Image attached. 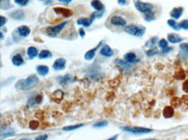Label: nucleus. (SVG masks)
I'll return each instance as SVG.
<instances>
[{"label":"nucleus","instance_id":"423d86ee","mask_svg":"<svg viewBox=\"0 0 188 140\" xmlns=\"http://www.w3.org/2000/svg\"><path fill=\"white\" fill-rule=\"evenodd\" d=\"M121 129L126 131L128 132H132V133H135V134H142V133H149L152 131L151 129H148V128H143V127H136V126H125V127H121Z\"/></svg>","mask_w":188,"mask_h":140},{"label":"nucleus","instance_id":"4c0bfd02","mask_svg":"<svg viewBox=\"0 0 188 140\" xmlns=\"http://www.w3.org/2000/svg\"><path fill=\"white\" fill-rule=\"evenodd\" d=\"M79 35H80L82 37H84V36H85V31H84V29L82 28L79 29Z\"/></svg>","mask_w":188,"mask_h":140},{"label":"nucleus","instance_id":"20e7f679","mask_svg":"<svg viewBox=\"0 0 188 140\" xmlns=\"http://www.w3.org/2000/svg\"><path fill=\"white\" fill-rule=\"evenodd\" d=\"M134 5H135V8L138 11L142 12L144 14L152 12L153 9H154V5L152 4H150V3H144V2H141V1H135L134 2Z\"/></svg>","mask_w":188,"mask_h":140},{"label":"nucleus","instance_id":"5701e85b","mask_svg":"<svg viewBox=\"0 0 188 140\" xmlns=\"http://www.w3.org/2000/svg\"><path fill=\"white\" fill-rule=\"evenodd\" d=\"M51 56V53L49 50H45L41 51L40 53H39V55H38V57L40 59H47V58H50Z\"/></svg>","mask_w":188,"mask_h":140},{"label":"nucleus","instance_id":"393cba45","mask_svg":"<svg viewBox=\"0 0 188 140\" xmlns=\"http://www.w3.org/2000/svg\"><path fill=\"white\" fill-rule=\"evenodd\" d=\"M144 18H145V20H147L148 22H150V21H152V20H154V19H155L154 13L153 11H152V12H149V13H147V14H145Z\"/></svg>","mask_w":188,"mask_h":140},{"label":"nucleus","instance_id":"2f4dec72","mask_svg":"<svg viewBox=\"0 0 188 140\" xmlns=\"http://www.w3.org/2000/svg\"><path fill=\"white\" fill-rule=\"evenodd\" d=\"M108 125V121H106V120H103V121H101V122H99V123H96L95 125H94V127H96V128H98V127H104V126H106Z\"/></svg>","mask_w":188,"mask_h":140},{"label":"nucleus","instance_id":"c85d7f7f","mask_svg":"<svg viewBox=\"0 0 188 140\" xmlns=\"http://www.w3.org/2000/svg\"><path fill=\"white\" fill-rule=\"evenodd\" d=\"M38 126H39V123H38L37 121H36V120H32V121L30 123V128L31 130L37 129Z\"/></svg>","mask_w":188,"mask_h":140},{"label":"nucleus","instance_id":"aec40b11","mask_svg":"<svg viewBox=\"0 0 188 140\" xmlns=\"http://www.w3.org/2000/svg\"><path fill=\"white\" fill-rule=\"evenodd\" d=\"M11 16H12V18L16 19V20H22L24 18V13H23V11L18 10V11H14Z\"/></svg>","mask_w":188,"mask_h":140},{"label":"nucleus","instance_id":"58836bf2","mask_svg":"<svg viewBox=\"0 0 188 140\" xmlns=\"http://www.w3.org/2000/svg\"><path fill=\"white\" fill-rule=\"evenodd\" d=\"M118 4L120 5H126L127 4V0H118Z\"/></svg>","mask_w":188,"mask_h":140},{"label":"nucleus","instance_id":"f03ea898","mask_svg":"<svg viewBox=\"0 0 188 140\" xmlns=\"http://www.w3.org/2000/svg\"><path fill=\"white\" fill-rule=\"evenodd\" d=\"M125 31L127 34L134 36H143V34L145 33L146 29H145V27L140 26V25L131 24V25H128L126 27Z\"/></svg>","mask_w":188,"mask_h":140},{"label":"nucleus","instance_id":"473e14b6","mask_svg":"<svg viewBox=\"0 0 188 140\" xmlns=\"http://www.w3.org/2000/svg\"><path fill=\"white\" fill-rule=\"evenodd\" d=\"M158 54V51L156 50L155 49H152V50H149L148 51H147V55L148 56H153L154 55Z\"/></svg>","mask_w":188,"mask_h":140},{"label":"nucleus","instance_id":"9d476101","mask_svg":"<svg viewBox=\"0 0 188 140\" xmlns=\"http://www.w3.org/2000/svg\"><path fill=\"white\" fill-rule=\"evenodd\" d=\"M100 54L105 57H111L114 55V51L111 50V48L108 45H104L100 50Z\"/></svg>","mask_w":188,"mask_h":140},{"label":"nucleus","instance_id":"2eb2a0df","mask_svg":"<svg viewBox=\"0 0 188 140\" xmlns=\"http://www.w3.org/2000/svg\"><path fill=\"white\" fill-rule=\"evenodd\" d=\"M124 59L127 63H134L137 62V56L134 53H127L125 56H124Z\"/></svg>","mask_w":188,"mask_h":140},{"label":"nucleus","instance_id":"412c9836","mask_svg":"<svg viewBox=\"0 0 188 140\" xmlns=\"http://www.w3.org/2000/svg\"><path fill=\"white\" fill-rule=\"evenodd\" d=\"M37 73L42 76H44L49 73V67L47 66H38L37 67Z\"/></svg>","mask_w":188,"mask_h":140},{"label":"nucleus","instance_id":"f704fd0d","mask_svg":"<svg viewBox=\"0 0 188 140\" xmlns=\"http://www.w3.org/2000/svg\"><path fill=\"white\" fill-rule=\"evenodd\" d=\"M183 90L186 92V93H188V80H186L183 84Z\"/></svg>","mask_w":188,"mask_h":140},{"label":"nucleus","instance_id":"a878e982","mask_svg":"<svg viewBox=\"0 0 188 140\" xmlns=\"http://www.w3.org/2000/svg\"><path fill=\"white\" fill-rule=\"evenodd\" d=\"M83 125H70V126H66V127H63V131H73V130L78 129L82 127Z\"/></svg>","mask_w":188,"mask_h":140},{"label":"nucleus","instance_id":"f8f14e48","mask_svg":"<svg viewBox=\"0 0 188 140\" xmlns=\"http://www.w3.org/2000/svg\"><path fill=\"white\" fill-rule=\"evenodd\" d=\"M184 11V9L182 7H176V8H173L172 11L170 13V16L174 19H179V17L182 16V13Z\"/></svg>","mask_w":188,"mask_h":140},{"label":"nucleus","instance_id":"79ce46f5","mask_svg":"<svg viewBox=\"0 0 188 140\" xmlns=\"http://www.w3.org/2000/svg\"><path fill=\"white\" fill-rule=\"evenodd\" d=\"M117 137H118V136L116 135V136H114V137H113V138H109V139H108V140H116Z\"/></svg>","mask_w":188,"mask_h":140},{"label":"nucleus","instance_id":"cd10ccee","mask_svg":"<svg viewBox=\"0 0 188 140\" xmlns=\"http://www.w3.org/2000/svg\"><path fill=\"white\" fill-rule=\"evenodd\" d=\"M167 46H168V43H167L166 40L165 39L160 40V42H159V47H160V48H161V49L163 50V49L167 48Z\"/></svg>","mask_w":188,"mask_h":140},{"label":"nucleus","instance_id":"7ed1b4c3","mask_svg":"<svg viewBox=\"0 0 188 140\" xmlns=\"http://www.w3.org/2000/svg\"><path fill=\"white\" fill-rule=\"evenodd\" d=\"M68 22H61L60 24H57L56 26L53 27H49L46 29V33L49 35V36H57L58 34L60 33L62 30H63V29H65V27L68 25Z\"/></svg>","mask_w":188,"mask_h":140},{"label":"nucleus","instance_id":"39448f33","mask_svg":"<svg viewBox=\"0 0 188 140\" xmlns=\"http://www.w3.org/2000/svg\"><path fill=\"white\" fill-rule=\"evenodd\" d=\"M98 12H99V11L92 13L91 17H89V18H87V17L79 18V19L77 20V24L82 25V26H84V27H89L92 24V22H94V20H95L96 17H99L98 16H96V15H98Z\"/></svg>","mask_w":188,"mask_h":140},{"label":"nucleus","instance_id":"a211bd4d","mask_svg":"<svg viewBox=\"0 0 188 140\" xmlns=\"http://www.w3.org/2000/svg\"><path fill=\"white\" fill-rule=\"evenodd\" d=\"M174 114V110L172 107H165L163 110V116L165 118H172Z\"/></svg>","mask_w":188,"mask_h":140},{"label":"nucleus","instance_id":"f3484780","mask_svg":"<svg viewBox=\"0 0 188 140\" xmlns=\"http://www.w3.org/2000/svg\"><path fill=\"white\" fill-rule=\"evenodd\" d=\"M91 6L97 11H102L104 9V5L100 0H92Z\"/></svg>","mask_w":188,"mask_h":140},{"label":"nucleus","instance_id":"4468645a","mask_svg":"<svg viewBox=\"0 0 188 140\" xmlns=\"http://www.w3.org/2000/svg\"><path fill=\"white\" fill-rule=\"evenodd\" d=\"M101 43H100L97 45L95 49H92V50H89L88 52H86L84 57H85V59L87 60V61H90V60H92V59L95 57V56H96V50L99 48V47H100Z\"/></svg>","mask_w":188,"mask_h":140},{"label":"nucleus","instance_id":"e433bc0d","mask_svg":"<svg viewBox=\"0 0 188 140\" xmlns=\"http://www.w3.org/2000/svg\"><path fill=\"white\" fill-rule=\"evenodd\" d=\"M47 138H48L47 135H41L39 137H37L36 140H47Z\"/></svg>","mask_w":188,"mask_h":140},{"label":"nucleus","instance_id":"c756f323","mask_svg":"<svg viewBox=\"0 0 188 140\" xmlns=\"http://www.w3.org/2000/svg\"><path fill=\"white\" fill-rule=\"evenodd\" d=\"M179 26L180 29H188V20H183L182 22L179 23Z\"/></svg>","mask_w":188,"mask_h":140},{"label":"nucleus","instance_id":"ea45409f","mask_svg":"<svg viewBox=\"0 0 188 140\" xmlns=\"http://www.w3.org/2000/svg\"><path fill=\"white\" fill-rule=\"evenodd\" d=\"M172 50V48H168V47H167V48H165V49H163V50H162V53L165 54V53H167V52L171 51Z\"/></svg>","mask_w":188,"mask_h":140},{"label":"nucleus","instance_id":"37998d69","mask_svg":"<svg viewBox=\"0 0 188 140\" xmlns=\"http://www.w3.org/2000/svg\"><path fill=\"white\" fill-rule=\"evenodd\" d=\"M145 140H157V139H145Z\"/></svg>","mask_w":188,"mask_h":140},{"label":"nucleus","instance_id":"f257e3e1","mask_svg":"<svg viewBox=\"0 0 188 140\" xmlns=\"http://www.w3.org/2000/svg\"><path fill=\"white\" fill-rule=\"evenodd\" d=\"M39 80L38 78L33 74L30 75L28 78L25 80H18L16 84V88L20 91H24V90H30L35 87L38 84Z\"/></svg>","mask_w":188,"mask_h":140},{"label":"nucleus","instance_id":"7c9ffc66","mask_svg":"<svg viewBox=\"0 0 188 140\" xmlns=\"http://www.w3.org/2000/svg\"><path fill=\"white\" fill-rule=\"evenodd\" d=\"M30 0H14V2L19 6H25L29 3Z\"/></svg>","mask_w":188,"mask_h":140},{"label":"nucleus","instance_id":"9b49d317","mask_svg":"<svg viewBox=\"0 0 188 140\" xmlns=\"http://www.w3.org/2000/svg\"><path fill=\"white\" fill-rule=\"evenodd\" d=\"M167 39L169 41V43H181L183 41L182 37H180L179 35L174 33L168 34Z\"/></svg>","mask_w":188,"mask_h":140},{"label":"nucleus","instance_id":"6e6552de","mask_svg":"<svg viewBox=\"0 0 188 140\" xmlns=\"http://www.w3.org/2000/svg\"><path fill=\"white\" fill-rule=\"evenodd\" d=\"M54 11L58 15H62L64 17H70L73 14L72 11L68 10L67 8H63V7H56L54 8Z\"/></svg>","mask_w":188,"mask_h":140},{"label":"nucleus","instance_id":"0eeeda50","mask_svg":"<svg viewBox=\"0 0 188 140\" xmlns=\"http://www.w3.org/2000/svg\"><path fill=\"white\" fill-rule=\"evenodd\" d=\"M109 22L114 27H124L127 24V21L122 17L120 16H113L109 19Z\"/></svg>","mask_w":188,"mask_h":140},{"label":"nucleus","instance_id":"a19ab883","mask_svg":"<svg viewBox=\"0 0 188 140\" xmlns=\"http://www.w3.org/2000/svg\"><path fill=\"white\" fill-rule=\"evenodd\" d=\"M60 2H63V3H65V4H69L72 0H58Z\"/></svg>","mask_w":188,"mask_h":140},{"label":"nucleus","instance_id":"4be33fe9","mask_svg":"<svg viewBox=\"0 0 188 140\" xmlns=\"http://www.w3.org/2000/svg\"><path fill=\"white\" fill-rule=\"evenodd\" d=\"M63 92H62L61 90H57V91L53 94V95H52V99H53V100H55V101H59L63 99Z\"/></svg>","mask_w":188,"mask_h":140},{"label":"nucleus","instance_id":"ddd939ff","mask_svg":"<svg viewBox=\"0 0 188 140\" xmlns=\"http://www.w3.org/2000/svg\"><path fill=\"white\" fill-rule=\"evenodd\" d=\"M17 32L18 34L23 36V37H26L28 36L30 33V29L29 28L28 26H25V25H23V26H20L17 29Z\"/></svg>","mask_w":188,"mask_h":140},{"label":"nucleus","instance_id":"c03bdc74","mask_svg":"<svg viewBox=\"0 0 188 140\" xmlns=\"http://www.w3.org/2000/svg\"><path fill=\"white\" fill-rule=\"evenodd\" d=\"M21 140H30V139H21Z\"/></svg>","mask_w":188,"mask_h":140},{"label":"nucleus","instance_id":"bb28decb","mask_svg":"<svg viewBox=\"0 0 188 140\" xmlns=\"http://www.w3.org/2000/svg\"><path fill=\"white\" fill-rule=\"evenodd\" d=\"M180 102H181V101H180V99H179V98L174 97V98H172V99L171 104L173 106V107H178L179 105H180Z\"/></svg>","mask_w":188,"mask_h":140},{"label":"nucleus","instance_id":"1a4fd4ad","mask_svg":"<svg viewBox=\"0 0 188 140\" xmlns=\"http://www.w3.org/2000/svg\"><path fill=\"white\" fill-rule=\"evenodd\" d=\"M65 66H66V61L63 58H59V59H57L54 62L53 68L55 70H63L65 68Z\"/></svg>","mask_w":188,"mask_h":140},{"label":"nucleus","instance_id":"dca6fc26","mask_svg":"<svg viewBox=\"0 0 188 140\" xmlns=\"http://www.w3.org/2000/svg\"><path fill=\"white\" fill-rule=\"evenodd\" d=\"M12 63L15 66H21L23 64V59L20 54H16L12 57Z\"/></svg>","mask_w":188,"mask_h":140},{"label":"nucleus","instance_id":"b1692460","mask_svg":"<svg viewBox=\"0 0 188 140\" xmlns=\"http://www.w3.org/2000/svg\"><path fill=\"white\" fill-rule=\"evenodd\" d=\"M167 23H168V25H169L170 27H172L173 29L179 30V29H180L179 28V24L176 22V21L173 20V19H169V20L167 21Z\"/></svg>","mask_w":188,"mask_h":140},{"label":"nucleus","instance_id":"6ab92c4d","mask_svg":"<svg viewBox=\"0 0 188 140\" xmlns=\"http://www.w3.org/2000/svg\"><path fill=\"white\" fill-rule=\"evenodd\" d=\"M27 55L30 57V59H33L38 55V50L36 47H30L27 50Z\"/></svg>","mask_w":188,"mask_h":140},{"label":"nucleus","instance_id":"72a5a7b5","mask_svg":"<svg viewBox=\"0 0 188 140\" xmlns=\"http://www.w3.org/2000/svg\"><path fill=\"white\" fill-rule=\"evenodd\" d=\"M0 18H1V23H0V26H1V27H3V26H4V25L6 23V22H7V18L5 17H3V16H1Z\"/></svg>","mask_w":188,"mask_h":140},{"label":"nucleus","instance_id":"c9c22d12","mask_svg":"<svg viewBox=\"0 0 188 140\" xmlns=\"http://www.w3.org/2000/svg\"><path fill=\"white\" fill-rule=\"evenodd\" d=\"M180 49L183 50L188 52V44L187 43H182V44L180 45Z\"/></svg>","mask_w":188,"mask_h":140}]
</instances>
